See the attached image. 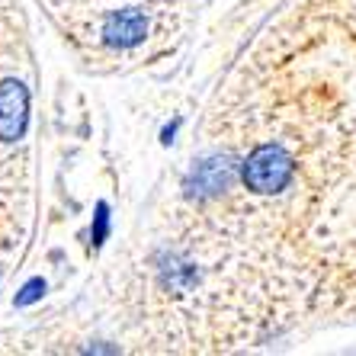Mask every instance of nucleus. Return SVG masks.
Instances as JSON below:
<instances>
[{
  "label": "nucleus",
  "mask_w": 356,
  "mask_h": 356,
  "mask_svg": "<svg viewBox=\"0 0 356 356\" xmlns=\"http://www.w3.org/2000/svg\"><path fill=\"white\" fill-rule=\"evenodd\" d=\"M26 119V97L17 83H3L0 87V135L13 138L23 129Z\"/></svg>",
  "instance_id": "obj_2"
},
{
  "label": "nucleus",
  "mask_w": 356,
  "mask_h": 356,
  "mask_svg": "<svg viewBox=\"0 0 356 356\" xmlns=\"http://www.w3.org/2000/svg\"><path fill=\"white\" fill-rule=\"evenodd\" d=\"M292 177V158L280 145H260L248 161H244V183L254 193H276L282 190Z\"/></svg>",
  "instance_id": "obj_1"
}]
</instances>
